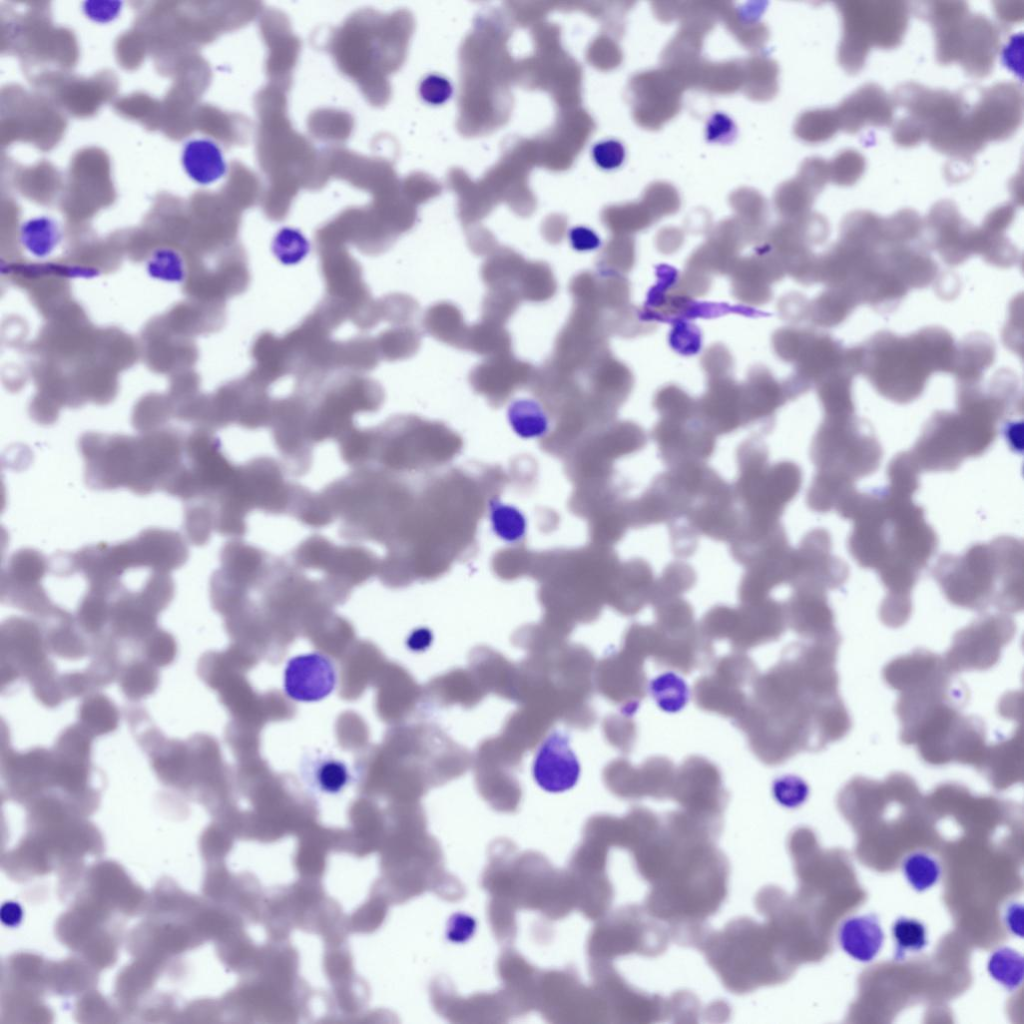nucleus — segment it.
I'll return each instance as SVG.
<instances>
[{
	"mask_svg": "<svg viewBox=\"0 0 1024 1024\" xmlns=\"http://www.w3.org/2000/svg\"><path fill=\"white\" fill-rule=\"evenodd\" d=\"M837 511L854 521L849 550L861 566L878 572L888 590L884 603L910 606V591L937 546L921 508L887 487L854 491Z\"/></svg>",
	"mask_w": 1024,
	"mask_h": 1024,
	"instance_id": "obj_1",
	"label": "nucleus"
},
{
	"mask_svg": "<svg viewBox=\"0 0 1024 1024\" xmlns=\"http://www.w3.org/2000/svg\"><path fill=\"white\" fill-rule=\"evenodd\" d=\"M80 450L91 487H125L138 494L166 490L184 459V443L173 435L141 439L87 435Z\"/></svg>",
	"mask_w": 1024,
	"mask_h": 1024,
	"instance_id": "obj_2",
	"label": "nucleus"
},
{
	"mask_svg": "<svg viewBox=\"0 0 1024 1024\" xmlns=\"http://www.w3.org/2000/svg\"><path fill=\"white\" fill-rule=\"evenodd\" d=\"M1022 559L1021 543L1001 537L962 556H943L933 574L956 605L981 609L993 603L1016 611L1022 607Z\"/></svg>",
	"mask_w": 1024,
	"mask_h": 1024,
	"instance_id": "obj_3",
	"label": "nucleus"
},
{
	"mask_svg": "<svg viewBox=\"0 0 1024 1024\" xmlns=\"http://www.w3.org/2000/svg\"><path fill=\"white\" fill-rule=\"evenodd\" d=\"M843 34L838 57L848 72H858L871 46H897L906 31L909 11L902 2L849 1L839 4Z\"/></svg>",
	"mask_w": 1024,
	"mask_h": 1024,
	"instance_id": "obj_4",
	"label": "nucleus"
},
{
	"mask_svg": "<svg viewBox=\"0 0 1024 1024\" xmlns=\"http://www.w3.org/2000/svg\"><path fill=\"white\" fill-rule=\"evenodd\" d=\"M739 476L732 485L742 511L749 517L779 522L785 507L800 490L802 472L791 461L773 465L768 460H751L738 464Z\"/></svg>",
	"mask_w": 1024,
	"mask_h": 1024,
	"instance_id": "obj_5",
	"label": "nucleus"
},
{
	"mask_svg": "<svg viewBox=\"0 0 1024 1024\" xmlns=\"http://www.w3.org/2000/svg\"><path fill=\"white\" fill-rule=\"evenodd\" d=\"M881 456L876 439L852 426H823L811 446L817 475L850 487L855 479L874 472Z\"/></svg>",
	"mask_w": 1024,
	"mask_h": 1024,
	"instance_id": "obj_6",
	"label": "nucleus"
},
{
	"mask_svg": "<svg viewBox=\"0 0 1024 1024\" xmlns=\"http://www.w3.org/2000/svg\"><path fill=\"white\" fill-rule=\"evenodd\" d=\"M317 253L326 287L325 297L338 303L348 314L349 320L360 327L375 303L362 278L360 264L345 247L322 249Z\"/></svg>",
	"mask_w": 1024,
	"mask_h": 1024,
	"instance_id": "obj_7",
	"label": "nucleus"
},
{
	"mask_svg": "<svg viewBox=\"0 0 1024 1024\" xmlns=\"http://www.w3.org/2000/svg\"><path fill=\"white\" fill-rule=\"evenodd\" d=\"M847 566L831 553V538L824 529L807 533L793 552V572L789 584L794 590L839 587L847 578Z\"/></svg>",
	"mask_w": 1024,
	"mask_h": 1024,
	"instance_id": "obj_8",
	"label": "nucleus"
},
{
	"mask_svg": "<svg viewBox=\"0 0 1024 1024\" xmlns=\"http://www.w3.org/2000/svg\"><path fill=\"white\" fill-rule=\"evenodd\" d=\"M1021 118V91L1013 83L992 86L968 110L970 128L982 144L1009 137L1018 128Z\"/></svg>",
	"mask_w": 1024,
	"mask_h": 1024,
	"instance_id": "obj_9",
	"label": "nucleus"
},
{
	"mask_svg": "<svg viewBox=\"0 0 1024 1024\" xmlns=\"http://www.w3.org/2000/svg\"><path fill=\"white\" fill-rule=\"evenodd\" d=\"M1013 631L1012 621L1005 616L994 615L980 619L959 632L955 638L951 650L969 648V651L948 657L950 667L960 670L993 665L999 650L1012 637Z\"/></svg>",
	"mask_w": 1024,
	"mask_h": 1024,
	"instance_id": "obj_10",
	"label": "nucleus"
},
{
	"mask_svg": "<svg viewBox=\"0 0 1024 1024\" xmlns=\"http://www.w3.org/2000/svg\"><path fill=\"white\" fill-rule=\"evenodd\" d=\"M679 417L667 416L652 432L662 461L670 469L705 463L715 450V434L701 426L683 425Z\"/></svg>",
	"mask_w": 1024,
	"mask_h": 1024,
	"instance_id": "obj_11",
	"label": "nucleus"
},
{
	"mask_svg": "<svg viewBox=\"0 0 1024 1024\" xmlns=\"http://www.w3.org/2000/svg\"><path fill=\"white\" fill-rule=\"evenodd\" d=\"M535 368L511 352L487 357L470 372L473 389L492 403L505 401L516 390L530 386Z\"/></svg>",
	"mask_w": 1024,
	"mask_h": 1024,
	"instance_id": "obj_12",
	"label": "nucleus"
},
{
	"mask_svg": "<svg viewBox=\"0 0 1024 1024\" xmlns=\"http://www.w3.org/2000/svg\"><path fill=\"white\" fill-rule=\"evenodd\" d=\"M532 771L538 786L550 793H561L576 785L580 764L566 734L554 731L543 740Z\"/></svg>",
	"mask_w": 1024,
	"mask_h": 1024,
	"instance_id": "obj_13",
	"label": "nucleus"
},
{
	"mask_svg": "<svg viewBox=\"0 0 1024 1024\" xmlns=\"http://www.w3.org/2000/svg\"><path fill=\"white\" fill-rule=\"evenodd\" d=\"M336 671L331 660L318 652L292 657L284 670L283 688L288 697L314 702L327 697L335 688Z\"/></svg>",
	"mask_w": 1024,
	"mask_h": 1024,
	"instance_id": "obj_14",
	"label": "nucleus"
},
{
	"mask_svg": "<svg viewBox=\"0 0 1024 1024\" xmlns=\"http://www.w3.org/2000/svg\"><path fill=\"white\" fill-rule=\"evenodd\" d=\"M893 104L892 99L878 85H863L836 109L839 126L852 133L866 125H888L893 118Z\"/></svg>",
	"mask_w": 1024,
	"mask_h": 1024,
	"instance_id": "obj_15",
	"label": "nucleus"
},
{
	"mask_svg": "<svg viewBox=\"0 0 1024 1024\" xmlns=\"http://www.w3.org/2000/svg\"><path fill=\"white\" fill-rule=\"evenodd\" d=\"M999 45L996 26L985 16L969 15L962 28L958 61L970 74L984 76L992 69Z\"/></svg>",
	"mask_w": 1024,
	"mask_h": 1024,
	"instance_id": "obj_16",
	"label": "nucleus"
},
{
	"mask_svg": "<svg viewBox=\"0 0 1024 1024\" xmlns=\"http://www.w3.org/2000/svg\"><path fill=\"white\" fill-rule=\"evenodd\" d=\"M180 159L187 177L201 186L214 184L227 173L223 150L217 142L207 137L186 141Z\"/></svg>",
	"mask_w": 1024,
	"mask_h": 1024,
	"instance_id": "obj_17",
	"label": "nucleus"
},
{
	"mask_svg": "<svg viewBox=\"0 0 1024 1024\" xmlns=\"http://www.w3.org/2000/svg\"><path fill=\"white\" fill-rule=\"evenodd\" d=\"M841 948L860 962L872 961L882 948L884 932L875 914L846 918L837 932Z\"/></svg>",
	"mask_w": 1024,
	"mask_h": 1024,
	"instance_id": "obj_18",
	"label": "nucleus"
},
{
	"mask_svg": "<svg viewBox=\"0 0 1024 1024\" xmlns=\"http://www.w3.org/2000/svg\"><path fill=\"white\" fill-rule=\"evenodd\" d=\"M251 355L254 366L248 374L266 387L291 374L283 338L272 332H262L256 337Z\"/></svg>",
	"mask_w": 1024,
	"mask_h": 1024,
	"instance_id": "obj_19",
	"label": "nucleus"
},
{
	"mask_svg": "<svg viewBox=\"0 0 1024 1024\" xmlns=\"http://www.w3.org/2000/svg\"><path fill=\"white\" fill-rule=\"evenodd\" d=\"M787 608L797 627L824 636L837 635L833 628V616L827 604L825 592L794 590Z\"/></svg>",
	"mask_w": 1024,
	"mask_h": 1024,
	"instance_id": "obj_20",
	"label": "nucleus"
},
{
	"mask_svg": "<svg viewBox=\"0 0 1024 1024\" xmlns=\"http://www.w3.org/2000/svg\"><path fill=\"white\" fill-rule=\"evenodd\" d=\"M423 327L437 340L465 350L469 326L454 304L440 302L429 307L423 317Z\"/></svg>",
	"mask_w": 1024,
	"mask_h": 1024,
	"instance_id": "obj_21",
	"label": "nucleus"
},
{
	"mask_svg": "<svg viewBox=\"0 0 1024 1024\" xmlns=\"http://www.w3.org/2000/svg\"><path fill=\"white\" fill-rule=\"evenodd\" d=\"M619 586L633 609H641L651 599L654 577L651 566L641 558H635L620 567L617 574Z\"/></svg>",
	"mask_w": 1024,
	"mask_h": 1024,
	"instance_id": "obj_22",
	"label": "nucleus"
},
{
	"mask_svg": "<svg viewBox=\"0 0 1024 1024\" xmlns=\"http://www.w3.org/2000/svg\"><path fill=\"white\" fill-rule=\"evenodd\" d=\"M348 766L332 756H318L308 767V784L317 792L334 795L350 782Z\"/></svg>",
	"mask_w": 1024,
	"mask_h": 1024,
	"instance_id": "obj_23",
	"label": "nucleus"
},
{
	"mask_svg": "<svg viewBox=\"0 0 1024 1024\" xmlns=\"http://www.w3.org/2000/svg\"><path fill=\"white\" fill-rule=\"evenodd\" d=\"M374 338L357 336L339 341L338 369L342 372L357 373L373 370L380 361Z\"/></svg>",
	"mask_w": 1024,
	"mask_h": 1024,
	"instance_id": "obj_24",
	"label": "nucleus"
},
{
	"mask_svg": "<svg viewBox=\"0 0 1024 1024\" xmlns=\"http://www.w3.org/2000/svg\"><path fill=\"white\" fill-rule=\"evenodd\" d=\"M508 420L514 432L524 438H539L549 430V418L544 408L536 401L519 399L511 403Z\"/></svg>",
	"mask_w": 1024,
	"mask_h": 1024,
	"instance_id": "obj_25",
	"label": "nucleus"
},
{
	"mask_svg": "<svg viewBox=\"0 0 1024 1024\" xmlns=\"http://www.w3.org/2000/svg\"><path fill=\"white\" fill-rule=\"evenodd\" d=\"M375 341L380 359L398 361L407 359L418 351L421 336L410 324L395 325L381 332Z\"/></svg>",
	"mask_w": 1024,
	"mask_h": 1024,
	"instance_id": "obj_26",
	"label": "nucleus"
},
{
	"mask_svg": "<svg viewBox=\"0 0 1024 1024\" xmlns=\"http://www.w3.org/2000/svg\"><path fill=\"white\" fill-rule=\"evenodd\" d=\"M511 336L504 326L481 320L469 327L465 350L491 357L511 352Z\"/></svg>",
	"mask_w": 1024,
	"mask_h": 1024,
	"instance_id": "obj_27",
	"label": "nucleus"
},
{
	"mask_svg": "<svg viewBox=\"0 0 1024 1024\" xmlns=\"http://www.w3.org/2000/svg\"><path fill=\"white\" fill-rule=\"evenodd\" d=\"M22 245L39 257L48 255L60 239L57 222L47 216H37L25 221L20 229Z\"/></svg>",
	"mask_w": 1024,
	"mask_h": 1024,
	"instance_id": "obj_28",
	"label": "nucleus"
},
{
	"mask_svg": "<svg viewBox=\"0 0 1024 1024\" xmlns=\"http://www.w3.org/2000/svg\"><path fill=\"white\" fill-rule=\"evenodd\" d=\"M489 519L494 534L503 541L514 544L526 534L527 522L524 514L515 506L498 499L489 501Z\"/></svg>",
	"mask_w": 1024,
	"mask_h": 1024,
	"instance_id": "obj_29",
	"label": "nucleus"
},
{
	"mask_svg": "<svg viewBox=\"0 0 1024 1024\" xmlns=\"http://www.w3.org/2000/svg\"><path fill=\"white\" fill-rule=\"evenodd\" d=\"M987 968L991 977L1009 991L1017 989L1022 983L1023 957L1012 948L1000 947L993 951Z\"/></svg>",
	"mask_w": 1024,
	"mask_h": 1024,
	"instance_id": "obj_30",
	"label": "nucleus"
},
{
	"mask_svg": "<svg viewBox=\"0 0 1024 1024\" xmlns=\"http://www.w3.org/2000/svg\"><path fill=\"white\" fill-rule=\"evenodd\" d=\"M696 582V574L687 563H670L659 579L654 582L651 601L657 603L669 597L678 596L689 590Z\"/></svg>",
	"mask_w": 1024,
	"mask_h": 1024,
	"instance_id": "obj_31",
	"label": "nucleus"
},
{
	"mask_svg": "<svg viewBox=\"0 0 1024 1024\" xmlns=\"http://www.w3.org/2000/svg\"><path fill=\"white\" fill-rule=\"evenodd\" d=\"M902 872L907 882L916 891H925L936 884L941 875L939 862L932 855L915 851L902 862Z\"/></svg>",
	"mask_w": 1024,
	"mask_h": 1024,
	"instance_id": "obj_32",
	"label": "nucleus"
},
{
	"mask_svg": "<svg viewBox=\"0 0 1024 1024\" xmlns=\"http://www.w3.org/2000/svg\"><path fill=\"white\" fill-rule=\"evenodd\" d=\"M895 942V958L902 960L910 953H917L927 945L925 925L917 919L900 917L892 926Z\"/></svg>",
	"mask_w": 1024,
	"mask_h": 1024,
	"instance_id": "obj_33",
	"label": "nucleus"
},
{
	"mask_svg": "<svg viewBox=\"0 0 1024 1024\" xmlns=\"http://www.w3.org/2000/svg\"><path fill=\"white\" fill-rule=\"evenodd\" d=\"M380 321L393 325H408L418 312V304L411 297L403 294H390L378 299Z\"/></svg>",
	"mask_w": 1024,
	"mask_h": 1024,
	"instance_id": "obj_34",
	"label": "nucleus"
},
{
	"mask_svg": "<svg viewBox=\"0 0 1024 1024\" xmlns=\"http://www.w3.org/2000/svg\"><path fill=\"white\" fill-rule=\"evenodd\" d=\"M865 170V159L856 150L847 149L839 152L834 158L830 175L833 181L841 186H849L859 180Z\"/></svg>",
	"mask_w": 1024,
	"mask_h": 1024,
	"instance_id": "obj_35",
	"label": "nucleus"
},
{
	"mask_svg": "<svg viewBox=\"0 0 1024 1024\" xmlns=\"http://www.w3.org/2000/svg\"><path fill=\"white\" fill-rule=\"evenodd\" d=\"M147 268L152 277L166 282L178 283L185 276L182 258L170 249H159L151 255Z\"/></svg>",
	"mask_w": 1024,
	"mask_h": 1024,
	"instance_id": "obj_36",
	"label": "nucleus"
},
{
	"mask_svg": "<svg viewBox=\"0 0 1024 1024\" xmlns=\"http://www.w3.org/2000/svg\"><path fill=\"white\" fill-rule=\"evenodd\" d=\"M453 94L454 85L452 81L442 73H427L418 84V95L429 106H442L450 101Z\"/></svg>",
	"mask_w": 1024,
	"mask_h": 1024,
	"instance_id": "obj_37",
	"label": "nucleus"
},
{
	"mask_svg": "<svg viewBox=\"0 0 1024 1024\" xmlns=\"http://www.w3.org/2000/svg\"><path fill=\"white\" fill-rule=\"evenodd\" d=\"M590 155L599 169L609 172L619 169L624 164L626 148L618 139L605 138L593 144Z\"/></svg>",
	"mask_w": 1024,
	"mask_h": 1024,
	"instance_id": "obj_38",
	"label": "nucleus"
},
{
	"mask_svg": "<svg viewBox=\"0 0 1024 1024\" xmlns=\"http://www.w3.org/2000/svg\"><path fill=\"white\" fill-rule=\"evenodd\" d=\"M273 247L275 255L281 261L286 256L288 249H290L287 263H294L299 261L306 253L307 241L297 229L285 227L277 233Z\"/></svg>",
	"mask_w": 1024,
	"mask_h": 1024,
	"instance_id": "obj_39",
	"label": "nucleus"
},
{
	"mask_svg": "<svg viewBox=\"0 0 1024 1024\" xmlns=\"http://www.w3.org/2000/svg\"><path fill=\"white\" fill-rule=\"evenodd\" d=\"M737 137V126L733 119L723 112L709 116L705 125V138L710 143L729 144Z\"/></svg>",
	"mask_w": 1024,
	"mask_h": 1024,
	"instance_id": "obj_40",
	"label": "nucleus"
},
{
	"mask_svg": "<svg viewBox=\"0 0 1024 1024\" xmlns=\"http://www.w3.org/2000/svg\"><path fill=\"white\" fill-rule=\"evenodd\" d=\"M893 137L899 145L909 147L921 142L926 137V129L922 122L909 116L900 119L893 129Z\"/></svg>",
	"mask_w": 1024,
	"mask_h": 1024,
	"instance_id": "obj_41",
	"label": "nucleus"
},
{
	"mask_svg": "<svg viewBox=\"0 0 1024 1024\" xmlns=\"http://www.w3.org/2000/svg\"><path fill=\"white\" fill-rule=\"evenodd\" d=\"M84 15L95 23L106 24L114 21L122 10V2L111 0L85 1Z\"/></svg>",
	"mask_w": 1024,
	"mask_h": 1024,
	"instance_id": "obj_42",
	"label": "nucleus"
},
{
	"mask_svg": "<svg viewBox=\"0 0 1024 1024\" xmlns=\"http://www.w3.org/2000/svg\"><path fill=\"white\" fill-rule=\"evenodd\" d=\"M768 460V449L766 445L759 439H748L740 444L737 450V462L738 464L751 461V460ZM743 512V511H742ZM744 516L752 521L764 523V524H776L779 522H766L761 520L753 519L747 516L743 512Z\"/></svg>",
	"mask_w": 1024,
	"mask_h": 1024,
	"instance_id": "obj_43",
	"label": "nucleus"
},
{
	"mask_svg": "<svg viewBox=\"0 0 1024 1024\" xmlns=\"http://www.w3.org/2000/svg\"><path fill=\"white\" fill-rule=\"evenodd\" d=\"M447 936L454 942H466L476 930V921L465 914H455L450 919Z\"/></svg>",
	"mask_w": 1024,
	"mask_h": 1024,
	"instance_id": "obj_44",
	"label": "nucleus"
},
{
	"mask_svg": "<svg viewBox=\"0 0 1024 1024\" xmlns=\"http://www.w3.org/2000/svg\"><path fill=\"white\" fill-rule=\"evenodd\" d=\"M569 239L572 247L578 251L590 250L598 246L599 239L596 233L585 226H575L569 230Z\"/></svg>",
	"mask_w": 1024,
	"mask_h": 1024,
	"instance_id": "obj_45",
	"label": "nucleus"
},
{
	"mask_svg": "<svg viewBox=\"0 0 1024 1024\" xmlns=\"http://www.w3.org/2000/svg\"><path fill=\"white\" fill-rule=\"evenodd\" d=\"M1007 929L1016 936H1023V906L1021 903H1010L1004 913Z\"/></svg>",
	"mask_w": 1024,
	"mask_h": 1024,
	"instance_id": "obj_46",
	"label": "nucleus"
},
{
	"mask_svg": "<svg viewBox=\"0 0 1024 1024\" xmlns=\"http://www.w3.org/2000/svg\"><path fill=\"white\" fill-rule=\"evenodd\" d=\"M997 17L1005 23H1015L1022 18L1023 2H997Z\"/></svg>",
	"mask_w": 1024,
	"mask_h": 1024,
	"instance_id": "obj_47",
	"label": "nucleus"
},
{
	"mask_svg": "<svg viewBox=\"0 0 1024 1024\" xmlns=\"http://www.w3.org/2000/svg\"><path fill=\"white\" fill-rule=\"evenodd\" d=\"M432 634L427 628H419L412 632L407 640L408 647L413 651H423L429 647Z\"/></svg>",
	"mask_w": 1024,
	"mask_h": 1024,
	"instance_id": "obj_48",
	"label": "nucleus"
}]
</instances>
